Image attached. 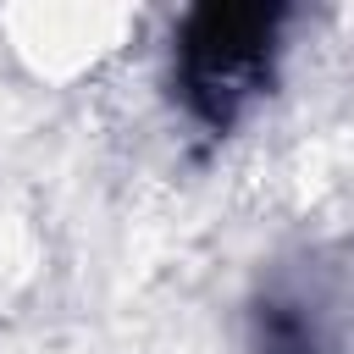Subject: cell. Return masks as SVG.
I'll return each instance as SVG.
<instances>
[{"label":"cell","instance_id":"cell-1","mask_svg":"<svg viewBox=\"0 0 354 354\" xmlns=\"http://www.w3.org/2000/svg\"><path fill=\"white\" fill-rule=\"evenodd\" d=\"M293 6L205 0L171 28V100L205 138H227L254 100L271 94L288 50Z\"/></svg>","mask_w":354,"mask_h":354},{"label":"cell","instance_id":"cell-2","mask_svg":"<svg viewBox=\"0 0 354 354\" xmlns=\"http://www.w3.org/2000/svg\"><path fill=\"white\" fill-rule=\"evenodd\" d=\"M348 288L332 282V266L277 271L249 299V348L254 354H348Z\"/></svg>","mask_w":354,"mask_h":354}]
</instances>
